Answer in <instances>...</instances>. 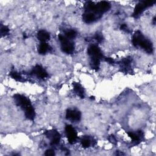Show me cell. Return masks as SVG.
Listing matches in <instances>:
<instances>
[{
    "mask_svg": "<svg viewBox=\"0 0 156 156\" xmlns=\"http://www.w3.org/2000/svg\"><path fill=\"white\" fill-rule=\"evenodd\" d=\"M14 99L15 104L18 106L20 107L24 112L26 118L31 121L34 120L35 113L30 101L26 97L19 94L15 95L14 96Z\"/></svg>",
    "mask_w": 156,
    "mask_h": 156,
    "instance_id": "6da1fadb",
    "label": "cell"
},
{
    "mask_svg": "<svg viewBox=\"0 0 156 156\" xmlns=\"http://www.w3.org/2000/svg\"><path fill=\"white\" fill-rule=\"evenodd\" d=\"M132 43L135 47H140L148 53H152L153 51V45L152 42L145 38V37L139 31L135 32L134 34Z\"/></svg>",
    "mask_w": 156,
    "mask_h": 156,
    "instance_id": "7a4b0ae2",
    "label": "cell"
},
{
    "mask_svg": "<svg viewBox=\"0 0 156 156\" xmlns=\"http://www.w3.org/2000/svg\"><path fill=\"white\" fill-rule=\"evenodd\" d=\"M155 3V0H149V1H143L138 3L134 9L133 17L137 18L143 12L148 8L152 6Z\"/></svg>",
    "mask_w": 156,
    "mask_h": 156,
    "instance_id": "3957f363",
    "label": "cell"
},
{
    "mask_svg": "<svg viewBox=\"0 0 156 156\" xmlns=\"http://www.w3.org/2000/svg\"><path fill=\"white\" fill-rule=\"evenodd\" d=\"M59 39L61 44L62 50L64 53L67 54H71L74 51V45L68 40V38L62 35H59Z\"/></svg>",
    "mask_w": 156,
    "mask_h": 156,
    "instance_id": "277c9868",
    "label": "cell"
},
{
    "mask_svg": "<svg viewBox=\"0 0 156 156\" xmlns=\"http://www.w3.org/2000/svg\"><path fill=\"white\" fill-rule=\"evenodd\" d=\"M88 54L91 57V58H95L101 60V59L104 57L100 48L98 47V46L96 45H92L89 48Z\"/></svg>",
    "mask_w": 156,
    "mask_h": 156,
    "instance_id": "5b68a950",
    "label": "cell"
},
{
    "mask_svg": "<svg viewBox=\"0 0 156 156\" xmlns=\"http://www.w3.org/2000/svg\"><path fill=\"white\" fill-rule=\"evenodd\" d=\"M66 118L71 121L78 122L81 119V113L79 110L75 109H68L66 113Z\"/></svg>",
    "mask_w": 156,
    "mask_h": 156,
    "instance_id": "8992f818",
    "label": "cell"
},
{
    "mask_svg": "<svg viewBox=\"0 0 156 156\" xmlns=\"http://www.w3.org/2000/svg\"><path fill=\"white\" fill-rule=\"evenodd\" d=\"M65 132L70 143H74L77 139V132L76 130L71 125H67L65 127Z\"/></svg>",
    "mask_w": 156,
    "mask_h": 156,
    "instance_id": "52a82bcc",
    "label": "cell"
},
{
    "mask_svg": "<svg viewBox=\"0 0 156 156\" xmlns=\"http://www.w3.org/2000/svg\"><path fill=\"white\" fill-rule=\"evenodd\" d=\"M45 135L51 140L52 145H57L60 140V134L55 130H50L45 132Z\"/></svg>",
    "mask_w": 156,
    "mask_h": 156,
    "instance_id": "ba28073f",
    "label": "cell"
},
{
    "mask_svg": "<svg viewBox=\"0 0 156 156\" xmlns=\"http://www.w3.org/2000/svg\"><path fill=\"white\" fill-rule=\"evenodd\" d=\"M31 74L35 75L40 78H45L48 76V73L42 67L38 65H37L32 68Z\"/></svg>",
    "mask_w": 156,
    "mask_h": 156,
    "instance_id": "9c48e42d",
    "label": "cell"
},
{
    "mask_svg": "<svg viewBox=\"0 0 156 156\" xmlns=\"http://www.w3.org/2000/svg\"><path fill=\"white\" fill-rule=\"evenodd\" d=\"M98 12L99 14H103L108 11L110 9V4L107 2H101L97 4Z\"/></svg>",
    "mask_w": 156,
    "mask_h": 156,
    "instance_id": "30bf717a",
    "label": "cell"
},
{
    "mask_svg": "<svg viewBox=\"0 0 156 156\" xmlns=\"http://www.w3.org/2000/svg\"><path fill=\"white\" fill-rule=\"evenodd\" d=\"M37 38L42 42H45L46 41L50 40V34L44 30L39 31L37 33Z\"/></svg>",
    "mask_w": 156,
    "mask_h": 156,
    "instance_id": "8fae6325",
    "label": "cell"
},
{
    "mask_svg": "<svg viewBox=\"0 0 156 156\" xmlns=\"http://www.w3.org/2000/svg\"><path fill=\"white\" fill-rule=\"evenodd\" d=\"M96 19V16L95 14L92 12H86L83 15V20L87 23H91L94 22Z\"/></svg>",
    "mask_w": 156,
    "mask_h": 156,
    "instance_id": "7c38bea8",
    "label": "cell"
},
{
    "mask_svg": "<svg viewBox=\"0 0 156 156\" xmlns=\"http://www.w3.org/2000/svg\"><path fill=\"white\" fill-rule=\"evenodd\" d=\"M73 86L74 90L75 92L78 95V96H80L81 98H84V90L82 86L79 83H74Z\"/></svg>",
    "mask_w": 156,
    "mask_h": 156,
    "instance_id": "4fadbf2b",
    "label": "cell"
},
{
    "mask_svg": "<svg viewBox=\"0 0 156 156\" xmlns=\"http://www.w3.org/2000/svg\"><path fill=\"white\" fill-rule=\"evenodd\" d=\"M49 46L45 42H42L40 46L38 47V53L41 54H45L48 50Z\"/></svg>",
    "mask_w": 156,
    "mask_h": 156,
    "instance_id": "5bb4252c",
    "label": "cell"
},
{
    "mask_svg": "<svg viewBox=\"0 0 156 156\" xmlns=\"http://www.w3.org/2000/svg\"><path fill=\"white\" fill-rule=\"evenodd\" d=\"M100 65V60L98 59H95V58H91V61H90V65L92 69L97 70L99 68Z\"/></svg>",
    "mask_w": 156,
    "mask_h": 156,
    "instance_id": "9a60e30c",
    "label": "cell"
},
{
    "mask_svg": "<svg viewBox=\"0 0 156 156\" xmlns=\"http://www.w3.org/2000/svg\"><path fill=\"white\" fill-rule=\"evenodd\" d=\"M142 135V132L140 131V132H138V134L133 133V132H128V135L129 137L133 140L134 141H139L140 140V137Z\"/></svg>",
    "mask_w": 156,
    "mask_h": 156,
    "instance_id": "2e32d148",
    "label": "cell"
},
{
    "mask_svg": "<svg viewBox=\"0 0 156 156\" xmlns=\"http://www.w3.org/2000/svg\"><path fill=\"white\" fill-rule=\"evenodd\" d=\"M10 75L15 80H16L17 81H20V82L23 81V78L19 73H18L15 71H13L10 73Z\"/></svg>",
    "mask_w": 156,
    "mask_h": 156,
    "instance_id": "e0dca14e",
    "label": "cell"
},
{
    "mask_svg": "<svg viewBox=\"0 0 156 156\" xmlns=\"http://www.w3.org/2000/svg\"><path fill=\"white\" fill-rule=\"evenodd\" d=\"M76 32L74 30H69L65 32L66 37L68 38H74L76 36Z\"/></svg>",
    "mask_w": 156,
    "mask_h": 156,
    "instance_id": "ac0fdd59",
    "label": "cell"
},
{
    "mask_svg": "<svg viewBox=\"0 0 156 156\" xmlns=\"http://www.w3.org/2000/svg\"><path fill=\"white\" fill-rule=\"evenodd\" d=\"M9 32V28L5 25L2 24L1 25V35L3 36H5L6 35H8Z\"/></svg>",
    "mask_w": 156,
    "mask_h": 156,
    "instance_id": "d6986e66",
    "label": "cell"
},
{
    "mask_svg": "<svg viewBox=\"0 0 156 156\" xmlns=\"http://www.w3.org/2000/svg\"><path fill=\"white\" fill-rule=\"evenodd\" d=\"M82 145L84 148H88L90 145V140L88 138H84L82 141Z\"/></svg>",
    "mask_w": 156,
    "mask_h": 156,
    "instance_id": "ffe728a7",
    "label": "cell"
},
{
    "mask_svg": "<svg viewBox=\"0 0 156 156\" xmlns=\"http://www.w3.org/2000/svg\"><path fill=\"white\" fill-rule=\"evenodd\" d=\"M95 39L98 42L101 43V42H102L103 41V36L101 34L98 33L95 36Z\"/></svg>",
    "mask_w": 156,
    "mask_h": 156,
    "instance_id": "44dd1931",
    "label": "cell"
},
{
    "mask_svg": "<svg viewBox=\"0 0 156 156\" xmlns=\"http://www.w3.org/2000/svg\"><path fill=\"white\" fill-rule=\"evenodd\" d=\"M109 140L110 143H112V144L113 145H116L117 143V141L115 138V137L113 136V135H110L109 137Z\"/></svg>",
    "mask_w": 156,
    "mask_h": 156,
    "instance_id": "7402d4cb",
    "label": "cell"
},
{
    "mask_svg": "<svg viewBox=\"0 0 156 156\" xmlns=\"http://www.w3.org/2000/svg\"><path fill=\"white\" fill-rule=\"evenodd\" d=\"M45 155H47V156H53V155H55V152L52 149H48L47 150L45 153Z\"/></svg>",
    "mask_w": 156,
    "mask_h": 156,
    "instance_id": "603a6c76",
    "label": "cell"
},
{
    "mask_svg": "<svg viewBox=\"0 0 156 156\" xmlns=\"http://www.w3.org/2000/svg\"><path fill=\"white\" fill-rule=\"evenodd\" d=\"M104 58L105 61L108 62L110 64H113L115 62L114 60L113 59H112V58H110V57H104Z\"/></svg>",
    "mask_w": 156,
    "mask_h": 156,
    "instance_id": "cb8c5ba5",
    "label": "cell"
},
{
    "mask_svg": "<svg viewBox=\"0 0 156 156\" xmlns=\"http://www.w3.org/2000/svg\"><path fill=\"white\" fill-rule=\"evenodd\" d=\"M121 29H122V30H123V31H126V32H129V31H128V26H127V25L125 24H122V25L121 26Z\"/></svg>",
    "mask_w": 156,
    "mask_h": 156,
    "instance_id": "d4e9b609",
    "label": "cell"
}]
</instances>
